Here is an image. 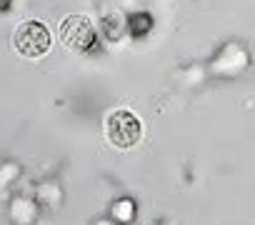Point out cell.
Segmentation results:
<instances>
[{"label":"cell","instance_id":"obj_1","mask_svg":"<svg viewBox=\"0 0 255 225\" xmlns=\"http://www.w3.org/2000/svg\"><path fill=\"white\" fill-rule=\"evenodd\" d=\"M13 45L25 58H40V55H45L50 50V30L43 23H38V20L20 23L15 28Z\"/></svg>","mask_w":255,"mask_h":225},{"label":"cell","instance_id":"obj_4","mask_svg":"<svg viewBox=\"0 0 255 225\" xmlns=\"http://www.w3.org/2000/svg\"><path fill=\"white\" fill-rule=\"evenodd\" d=\"M125 30L130 33L133 38H143L153 30V18L150 13H133L130 18L125 20Z\"/></svg>","mask_w":255,"mask_h":225},{"label":"cell","instance_id":"obj_2","mask_svg":"<svg viewBox=\"0 0 255 225\" xmlns=\"http://www.w3.org/2000/svg\"><path fill=\"white\" fill-rule=\"evenodd\" d=\"M60 40L78 50V53H93L98 48V35L93 23L85 15H70L60 23Z\"/></svg>","mask_w":255,"mask_h":225},{"label":"cell","instance_id":"obj_6","mask_svg":"<svg viewBox=\"0 0 255 225\" xmlns=\"http://www.w3.org/2000/svg\"><path fill=\"white\" fill-rule=\"evenodd\" d=\"M113 215H115L118 220H130V218H133V203H130V200H120V203H115Z\"/></svg>","mask_w":255,"mask_h":225},{"label":"cell","instance_id":"obj_7","mask_svg":"<svg viewBox=\"0 0 255 225\" xmlns=\"http://www.w3.org/2000/svg\"><path fill=\"white\" fill-rule=\"evenodd\" d=\"M13 8V0H0V13H8Z\"/></svg>","mask_w":255,"mask_h":225},{"label":"cell","instance_id":"obj_5","mask_svg":"<svg viewBox=\"0 0 255 225\" xmlns=\"http://www.w3.org/2000/svg\"><path fill=\"white\" fill-rule=\"evenodd\" d=\"M123 33H125V20H123L120 15L110 13V15L103 18V35H105L108 40H120Z\"/></svg>","mask_w":255,"mask_h":225},{"label":"cell","instance_id":"obj_3","mask_svg":"<svg viewBox=\"0 0 255 225\" xmlns=\"http://www.w3.org/2000/svg\"><path fill=\"white\" fill-rule=\"evenodd\" d=\"M143 125L130 110H115L108 118V140L115 148H130L140 140Z\"/></svg>","mask_w":255,"mask_h":225}]
</instances>
